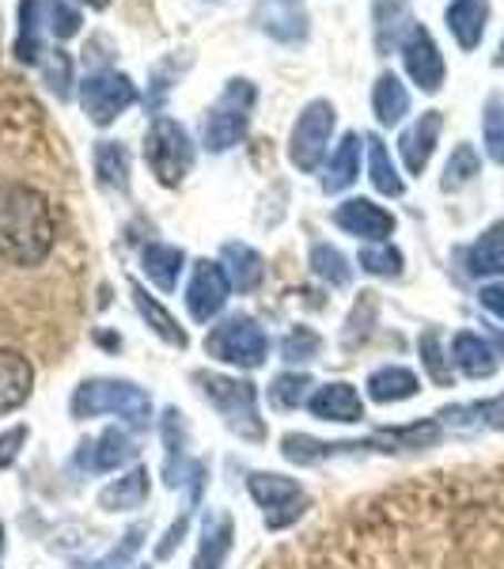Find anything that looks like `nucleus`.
<instances>
[{
  "label": "nucleus",
  "instance_id": "nucleus-1",
  "mask_svg": "<svg viewBox=\"0 0 504 569\" xmlns=\"http://www.w3.org/2000/svg\"><path fill=\"white\" fill-rule=\"evenodd\" d=\"M58 220L50 198L23 182L0 187V254L16 266H39L53 251Z\"/></svg>",
  "mask_w": 504,
  "mask_h": 569
},
{
  "label": "nucleus",
  "instance_id": "nucleus-2",
  "mask_svg": "<svg viewBox=\"0 0 504 569\" xmlns=\"http://www.w3.org/2000/svg\"><path fill=\"white\" fill-rule=\"evenodd\" d=\"M194 383H201V395L213 402V410L224 418V426L243 440H265V421L259 418V391L254 383L235 380L220 372H194Z\"/></svg>",
  "mask_w": 504,
  "mask_h": 569
},
{
  "label": "nucleus",
  "instance_id": "nucleus-3",
  "mask_svg": "<svg viewBox=\"0 0 504 569\" xmlns=\"http://www.w3.org/2000/svg\"><path fill=\"white\" fill-rule=\"evenodd\" d=\"M72 415L95 418V415H118L133 429H144L152 418V399L130 380H88L72 395Z\"/></svg>",
  "mask_w": 504,
  "mask_h": 569
},
{
  "label": "nucleus",
  "instance_id": "nucleus-4",
  "mask_svg": "<svg viewBox=\"0 0 504 569\" xmlns=\"http://www.w3.org/2000/svg\"><path fill=\"white\" fill-rule=\"evenodd\" d=\"M254 91L251 80H228V88L220 91V99L209 107V118H205V149L209 152H228L243 141L246 133V122H251V110H254Z\"/></svg>",
  "mask_w": 504,
  "mask_h": 569
},
{
  "label": "nucleus",
  "instance_id": "nucleus-5",
  "mask_svg": "<svg viewBox=\"0 0 504 569\" xmlns=\"http://www.w3.org/2000/svg\"><path fill=\"white\" fill-rule=\"evenodd\" d=\"M144 160H149L152 176L163 187H179L182 179L194 168V144L190 133L182 130L175 118H155L149 137H144Z\"/></svg>",
  "mask_w": 504,
  "mask_h": 569
},
{
  "label": "nucleus",
  "instance_id": "nucleus-6",
  "mask_svg": "<svg viewBox=\"0 0 504 569\" xmlns=\"http://www.w3.org/2000/svg\"><path fill=\"white\" fill-rule=\"evenodd\" d=\"M205 353L224 365L259 369L265 353H270V342H265V330L251 316H232L205 335Z\"/></svg>",
  "mask_w": 504,
  "mask_h": 569
},
{
  "label": "nucleus",
  "instance_id": "nucleus-7",
  "mask_svg": "<svg viewBox=\"0 0 504 569\" xmlns=\"http://www.w3.org/2000/svg\"><path fill=\"white\" fill-rule=\"evenodd\" d=\"M334 122H337V110L330 99H311V103L300 110L296 126H292V137H289V160L292 168L300 171H319L326 156V144H330V133H334Z\"/></svg>",
  "mask_w": 504,
  "mask_h": 569
},
{
  "label": "nucleus",
  "instance_id": "nucleus-8",
  "mask_svg": "<svg viewBox=\"0 0 504 569\" xmlns=\"http://www.w3.org/2000/svg\"><path fill=\"white\" fill-rule=\"evenodd\" d=\"M80 103H84V114L95 126H110L114 118H122L125 110L137 103V84L125 72H114V69L91 72L84 84H80Z\"/></svg>",
  "mask_w": 504,
  "mask_h": 569
},
{
  "label": "nucleus",
  "instance_id": "nucleus-9",
  "mask_svg": "<svg viewBox=\"0 0 504 569\" xmlns=\"http://www.w3.org/2000/svg\"><path fill=\"white\" fill-rule=\"evenodd\" d=\"M246 490H251V498L259 501V509H265V528L281 531L289 525H296L300 517H304V490H300L296 479H285V475H251L246 479Z\"/></svg>",
  "mask_w": 504,
  "mask_h": 569
},
{
  "label": "nucleus",
  "instance_id": "nucleus-10",
  "mask_svg": "<svg viewBox=\"0 0 504 569\" xmlns=\"http://www.w3.org/2000/svg\"><path fill=\"white\" fill-rule=\"evenodd\" d=\"M228 297H232V281H228L224 266L201 259L194 266V278H190V284H187L190 316H194L198 323H209V319H216L220 311H224Z\"/></svg>",
  "mask_w": 504,
  "mask_h": 569
},
{
  "label": "nucleus",
  "instance_id": "nucleus-11",
  "mask_svg": "<svg viewBox=\"0 0 504 569\" xmlns=\"http://www.w3.org/2000/svg\"><path fill=\"white\" fill-rule=\"evenodd\" d=\"M399 50H402V61H406L410 80H414L421 91H440V84H444V58H440V46L433 42V34L421 23H414Z\"/></svg>",
  "mask_w": 504,
  "mask_h": 569
},
{
  "label": "nucleus",
  "instance_id": "nucleus-12",
  "mask_svg": "<svg viewBox=\"0 0 504 569\" xmlns=\"http://www.w3.org/2000/svg\"><path fill=\"white\" fill-rule=\"evenodd\" d=\"M334 224L342 228V232L356 236V240H364V243H383L391 232H395V217L369 198L342 201V206L334 209Z\"/></svg>",
  "mask_w": 504,
  "mask_h": 569
},
{
  "label": "nucleus",
  "instance_id": "nucleus-13",
  "mask_svg": "<svg viewBox=\"0 0 504 569\" xmlns=\"http://www.w3.org/2000/svg\"><path fill=\"white\" fill-rule=\"evenodd\" d=\"M254 23L262 27V34H270L273 42L296 46L308 39V8L300 0H262L254 8Z\"/></svg>",
  "mask_w": 504,
  "mask_h": 569
},
{
  "label": "nucleus",
  "instance_id": "nucleus-14",
  "mask_svg": "<svg viewBox=\"0 0 504 569\" xmlns=\"http://www.w3.org/2000/svg\"><path fill=\"white\" fill-rule=\"evenodd\" d=\"M308 410L319 421L353 426V421L364 418V399H361V391H356L353 383L334 380V383H323V388H315V395L308 399Z\"/></svg>",
  "mask_w": 504,
  "mask_h": 569
},
{
  "label": "nucleus",
  "instance_id": "nucleus-15",
  "mask_svg": "<svg viewBox=\"0 0 504 569\" xmlns=\"http://www.w3.org/2000/svg\"><path fill=\"white\" fill-rule=\"evenodd\" d=\"M133 456H137V448H133V440L125 437V429H107L103 437L80 445L77 460L91 475H107V471H118L122 463H130Z\"/></svg>",
  "mask_w": 504,
  "mask_h": 569
},
{
  "label": "nucleus",
  "instance_id": "nucleus-16",
  "mask_svg": "<svg viewBox=\"0 0 504 569\" xmlns=\"http://www.w3.org/2000/svg\"><path fill=\"white\" fill-rule=\"evenodd\" d=\"M440 126H444L440 110H425V114H421L417 122L399 137V152H402V160H406L410 176H421V171L429 168V160H433V149H436V141H440Z\"/></svg>",
  "mask_w": 504,
  "mask_h": 569
},
{
  "label": "nucleus",
  "instance_id": "nucleus-17",
  "mask_svg": "<svg viewBox=\"0 0 504 569\" xmlns=\"http://www.w3.org/2000/svg\"><path fill=\"white\" fill-rule=\"evenodd\" d=\"M440 426L455 429V433H478V429H504V391L497 399L463 402V407L440 410Z\"/></svg>",
  "mask_w": 504,
  "mask_h": 569
},
{
  "label": "nucleus",
  "instance_id": "nucleus-18",
  "mask_svg": "<svg viewBox=\"0 0 504 569\" xmlns=\"http://www.w3.org/2000/svg\"><path fill=\"white\" fill-rule=\"evenodd\" d=\"M31 388H34L31 361L16 350H0V415L23 407L31 399Z\"/></svg>",
  "mask_w": 504,
  "mask_h": 569
},
{
  "label": "nucleus",
  "instance_id": "nucleus-19",
  "mask_svg": "<svg viewBox=\"0 0 504 569\" xmlns=\"http://www.w3.org/2000/svg\"><path fill=\"white\" fill-rule=\"evenodd\" d=\"M372 23H375V50L391 53L410 34V0H372Z\"/></svg>",
  "mask_w": 504,
  "mask_h": 569
},
{
  "label": "nucleus",
  "instance_id": "nucleus-20",
  "mask_svg": "<svg viewBox=\"0 0 504 569\" xmlns=\"http://www.w3.org/2000/svg\"><path fill=\"white\" fill-rule=\"evenodd\" d=\"M452 361H455V369L463 376H471V380H490V376L497 372V353H493L490 342H485L482 335H474V330H460V335H455Z\"/></svg>",
  "mask_w": 504,
  "mask_h": 569
},
{
  "label": "nucleus",
  "instance_id": "nucleus-21",
  "mask_svg": "<svg viewBox=\"0 0 504 569\" xmlns=\"http://www.w3.org/2000/svg\"><path fill=\"white\" fill-rule=\"evenodd\" d=\"M485 23H490V0H452L447 8V31L463 50H478Z\"/></svg>",
  "mask_w": 504,
  "mask_h": 569
},
{
  "label": "nucleus",
  "instance_id": "nucleus-22",
  "mask_svg": "<svg viewBox=\"0 0 504 569\" xmlns=\"http://www.w3.org/2000/svg\"><path fill=\"white\" fill-rule=\"evenodd\" d=\"M144 501H149V471L144 467H133L130 475H122V479H114L99 490V509L107 512H133Z\"/></svg>",
  "mask_w": 504,
  "mask_h": 569
},
{
  "label": "nucleus",
  "instance_id": "nucleus-23",
  "mask_svg": "<svg viewBox=\"0 0 504 569\" xmlns=\"http://www.w3.org/2000/svg\"><path fill=\"white\" fill-rule=\"evenodd\" d=\"M466 270L474 278H497V273H504V220L490 224L474 240V247L466 251Z\"/></svg>",
  "mask_w": 504,
  "mask_h": 569
},
{
  "label": "nucleus",
  "instance_id": "nucleus-24",
  "mask_svg": "<svg viewBox=\"0 0 504 569\" xmlns=\"http://www.w3.org/2000/svg\"><path fill=\"white\" fill-rule=\"evenodd\" d=\"M224 273L232 281V289L240 292H254L265 281V262L254 247L246 243H228L224 247Z\"/></svg>",
  "mask_w": 504,
  "mask_h": 569
},
{
  "label": "nucleus",
  "instance_id": "nucleus-25",
  "mask_svg": "<svg viewBox=\"0 0 504 569\" xmlns=\"http://www.w3.org/2000/svg\"><path fill=\"white\" fill-rule=\"evenodd\" d=\"M421 391V380L410 369H402V365H387V369H375L369 376V395L372 402H406L414 399V395Z\"/></svg>",
  "mask_w": 504,
  "mask_h": 569
},
{
  "label": "nucleus",
  "instance_id": "nucleus-26",
  "mask_svg": "<svg viewBox=\"0 0 504 569\" xmlns=\"http://www.w3.org/2000/svg\"><path fill=\"white\" fill-rule=\"evenodd\" d=\"M130 292H133V305H137V311H141V319H144V323H149V327L155 330V335L163 338V342H168V346H179V350L190 342V338H187V330H182V327L175 323V316H171V311L163 308L160 300H152L149 292H144L137 281L130 284Z\"/></svg>",
  "mask_w": 504,
  "mask_h": 569
},
{
  "label": "nucleus",
  "instance_id": "nucleus-27",
  "mask_svg": "<svg viewBox=\"0 0 504 569\" xmlns=\"http://www.w3.org/2000/svg\"><path fill=\"white\" fill-rule=\"evenodd\" d=\"M356 176H361V137L350 133L342 137V144L330 156V168H326V179H323V190L337 194V190L353 187Z\"/></svg>",
  "mask_w": 504,
  "mask_h": 569
},
{
  "label": "nucleus",
  "instance_id": "nucleus-28",
  "mask_svg": "<svg viewBox=\"0 0 504 569\" xmlns=\"http://www.w3.org/2000/svg\"><path fill=\"white\" fill-rule=\"evenodd\" d=\"M372 110H375V118H380L383 126H399L402 118H406L410 91L402 88V80L395 77V72H383V77L375 80V88H372Z\"/></svg>",
  "mask_w": 504,
  "mask_h": 569
},
{
  "label": "nucleus",
  "instance_id": "nucleus-29",
  "mask_svg": "<svg viewBox=\"0 0 504 569\" xmlns=\"http://www.w3.org/2000/svg\"><path fill=\"white\" fill-rule=\"evenodd\" d=\"M182 262H187V254L171 243H152V247H144V254H141V266H144V273H149V281L160 284L163 292H171L179 284Z\"/></svg>",
  "mask_w": 504,
  "mask_h": 569
},
{
  "label": "nucleus",
  "instance_id": "nucleus-30",
  "mask_svg": "<svg viewBox=\"0 0 504 569\" xmlns=\"http://www.w3.org/2000/svg\"><path fill=\"white\" fill-rule=\"evenodd\" d=\"M95 176L110 190H130V152L118 141H99L95 144Z\"/></svg>",
  "mask_w": 504,
  "mask_h": 569
},
{
  "label": "nucleus",
  "instance_id": "nucleus-31",
  "mask_svg": "<svg viewBox=\"0 0 504 569\" xmlns=\"http://www.w3.org/2000/svg\"><path fill=\"white\" fill-rule=\"evenodd\" d=\"M364 144H369V176H372V187L380 190V194H387V198H399L402 190H406V182H402L395 160H391V152H387V144H383L380 137H369Z\"/></svg>",
  "mask_w": 504,
  "mask_h": 569
},
{
  "label": "nucleus",
  "instance_id": "nucleus-32",
  "mask_svg": "<svg viewBox=\"0 0 504 569\" xmlns=\"http://www.w3.org/2000/svg\"><path fill=\"white\" fill-rule=\"evenodd\" d=\"M163 445H168V486H182L187 482V421H182L179 410H168L163 415Z\"/></svg>",
  "mask_w": 504,
  "mask_h": 569
},
{
  "label": "nucleus",
  "instance_id": "nucleus-33",
  "mask_svg": "<svg viewBox=\"0 0 504 569\" xmlns=\"http://www.w3.org/2000/svg\"><path fill=\"white\" fill-rule=\"evenodd\" d=\"M46 0H20V34H16V58L20 61H39L42 42L39 27L46 20Z\"/></svg>",
  "mask_w": 504,
  "mask_h": 569
},
{
  "label": "nucleus",
  "instance_id": "nucleus-34",
  "mask_svg": "<svg viewBox=\"0 0 504 569\" xmlns=\"http://www.w3.org/2000/svg\"><path fill=\"white\" fill-rule=\"evenodd\" d=\"M228 547H232V520L216 517L213 525H205V539H201L198 550V569H220Z\"/></svg>",
  "mask_w": 504,
  "mask_h": 569
},
{
  "label": "nucleus",
  "instance_id": "nucleus-35",
  "mask_svg": "<svg viewBox=\"0 0 504 569\" xmlns=\"http://www.w3.org/2000/svg\"><path fill=\"white\" fill-rule=\"evenodd\" d=\"M311 270L319 273L323 281H330V284H350V278H353V266H350V259H345L337 247H330V243H319L315 251H311Z\"/></svg>",
  "mask_w": 504,
  "mask_h": 569
},
{
  "label": "nucleus",
  "instance_id": "nucleus-36",
  "mask_svg": "<svg viewBox=\"0 0 504 569\" xmlns=\"http://www.w3.org/2000/svg\"><path fill=\"white\" fill-rule=\"evenodd\" d=\"M311 388V380L304 372H281L278 380L270 383V402L278 410H296L304 402V395Z\"/></svg>",
  "mask_w": 504,
  "mask_h": 569
},
{
  "label": "nucleus",
  "instance_id": "nucleus-37",
  "mask_svg": "<svg viewBox=\"0 0 504 569\" xmlns=\"http://www.w3.org/2000/svg\"><path fill=\"white\" fill-rule=\"evenodd\" d=\"M474 176H478V152H474L471 144H460V149L452 152V160H447V168H444V190H460Z\"/></svg>",
  "mask_w": 504,
  "mask_h": 569
},
{
  "label": "nucleus",
  "instance_id": "nucleus-38",
  "mask_svg": "<svg viewBox=\"0 0 504 569\" xmlns=\"http://www.w3.org/2000/svg\"><path fill=\"white\" fill-rule=\"evenodd\" d=\"M319 350H323V338H319L311 327H296V330H292V335L285 338V346H281V353H285V361H292V365L315 361Z\"/></svg>",
  "mask_w": 504,
  "mask_h": 569
},
{
  "label": "nucleus",
  "instance_id": "nucleus-39",
  "mask_svg": "<svg viewBox=\"0 0 504 569\" xmlns=\"http://www.w3.org/2000/svg\"><path fill=\"white\" fill-rule=\"evenodd\" d=\"M361 270L375 273V278H399L402 273V254L395 247H364L361 251Z\"/></svg>",
  "mask_w": 504,
  "mask_h": 569
},
{
  "label": "nucleus",
  "instance_id": "nucleus-40",
  "mask_svg": "<svg viewBox=\"0 0 504 569\" xmlns=\"http://www.w3.org/2000/svg\"><path fill=\"white\" fill-rule=\"evenodd\" d=\"M46 27L53 39H72L80 31V12L65 0H46Z\"/></svg>",
  "mask_w": 504,
  "mask_h": 569
},
{
  "label": "nucleus",
  "instance_id": "nucleus-41",
  "mask_svg": "<svg viewBox=\"0 0 504 569\" xmlns=\"http://www.w3.org/2000/svg\"><path fill=\"white\" fill-rule=\"evenodd\" d=\"M485 149H490L493 163H504V103L490 99L485 107Z\"/></svg>",
  "mask_w": 504,
  "mask_h": 569
},
{
  "label": "nucleus",
  "instance_id": "nucleus-42",
  "mask_svg": "<svg viewBox=\"0 0 504 569\" xmlns=\"http://www.w3.org/2000/svg\"><path fill=\"white\" fill-rule=\"evenodd\" d=\"M421 361H425V369L436 383H452V369H447V357H444V350H440L436 330L421 335Z\"/></svg>",
  "mask_w": 504,
  "mask_h": 569
},
{
  "label": "nucleus",
  "instance_id": "nucleus-43",
  "mask_svg": "<svg viewBox=\"0 0 504 569\" xmlns=\"http://www.w3.org/2000/svg\"><path fill=\"white\" fill-rule=\"evenodd\" d=\"M46 72V84H50V91L58 99H69V84H72V61H69V53H50V61L42 66Z\"/></svg>",
  "mask_w": 504,
  "mask_h": 569
},
{
  "label": "nucleus",
  "instance_id": "nucleus-44",
  "mask_svg": "<svg viewBox=\"0 0 504 569\" xmlns=\"http://www.w3.org/2000/svg\"><path fill=\"white\" fill-rule=\"evenodd\" d=\"M141 539H144V528H133L130 536H125V543H122V550H110V555L103 558V562H95L91 569H118V566H125L130 562V558L137 555V550H141Z\"/></svg>",
  "mask_w": 504,
  "mask_h": 569
},
{
  "label": "nucleus",
  "instance_id": "nucleus-45",
  "mask_svg": "<svg viewBox=\"0 0 504 569\" xmlns=\"http://www.w3.org/2000/svg\"><path fill=\"white\" fill-rule=\"evenodd\" d=\"M23 445H27V426H16V429H8V433H0V467H12Z\"/></svg>",
  "mask_w": 504,
  "mask_h": 569
},
{
  "label": "nucleus",
  "instance_id": "nucleus-46",
  "mask_svg": "<svg viewBox=\"0 0 504 569\" xmlns=\"http://www.w3.org/2000/svg\"><path fill=\"white\" fill-rule=\"evenodd\" d=\"M478 300H482V308L490 311V316L504 319V281H497V284H485V289L478 292Z\"/></svg>",
  "mask_w": 504,
  "mask_h": 569
},
{
  "label": "nucleus",
  "instance_id": "nucleus-47",
  "mask_svg": "<svg viewBox=\"0 0 504 569\" xmlns=\"http://www.w3.org/2000/svg\"><path fill=\"white\" fill-rule=\"evenodd\" d=\"M80 4H88V8H107L110 0H80Z\"/></svg>",
  "mask_w": 504,
  "mask_h": 569
},
{
  "label": "nucleus",
  "instance_id": "nucleus-48",
  "mask_svg": "<svg viewBox=\"0 0 504 569\" xmlns=\"http://www.w3.org/2000/svg\"><path fill=\"white\" fill-rule=\"evenodd\" d=\"M0 558H4V525H0Z\"/></svg>",
  "mask_w": 504,
  "mask_h": 569
},
{
  "label": "nucleus",
  "instance_id": "nucleus-49",
  "mask_svg": "<svg viewBox=\"0 0 504 569\" xmlns=\"http://www.w3.org/2000/svg\"><path fill=\"white\" fill-rule=\"evenodd\" d=\"M497 61H501V66H504V42H501V53H497Z\"/></svg>",
  "mask_w": 504,
  "mask_h": 569
}]
</instances>
